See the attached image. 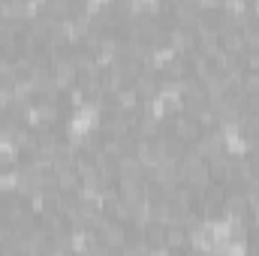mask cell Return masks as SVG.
Returning a JSON list of instances; mask_svg holds the SVG:
<instances>
[{"mask_svg":"<svg viewBox=\"0 0 259 256\" xmlns=\"http://www.w3.org/2000/svg\"><path fill=\"white\" fill-rule=\"evenodd\" d=\"M178 88H181V97H196V94H202L205 88H202V81L196 78L193 72L190 75H184L181 81H178Z\"/></svg>","mask_w":259,"mask_h":256,"instance_id":"18","label":"cell"},{"mask_svg":"<svg viewBox=\"0 0 259 256\" xmlns=\"http://www.w3.org/2000/svg\"><path fill=\"white\" fill-rule=\"evenodd\" d=\"M193 151L208 163V160H214V157H220V154H226V145H223V136H220V130H211V133H205L199 142L193 145Z\"/></svg>","mask_w":259,"mask_h":256,"instance_id":"3","label":"cell"},{"mask_svg":"<svg viewBox=\"0 0 259 256\" xmlns=\"http://www.w3.org/2000/svg\"><path fill=\"white\" fill-rule=\"evenodd\" d=\"M118 178L121 181H142L145 178V166L133 157V154H124L118 160Z\"/></svg>","mask_w":259,"mask_h":256,"instance_id":"6","label":"cell"},{"mask_svg":"<svg viewBox=\"0 0 259 256\" xmlns=\"http://www.w3.org/2000/svg\"><path fill=\"white\" fill-rule=\"evenodd\" d=\"M145 241H148L151 247H166V226L151 223V226L145 229Z\"/></svg>","mask_w":259,"mask_h":256,"instance_id":"17","label":"cell"},{"mask_svg":"<svg viewBox=\"0 0 259 256\" xmlns=\"http://www.w3.org/2000/svg\"><path fill=\"white\" fill-rule=\"evenodd\" d=\"M0 18H3V21H21V24H27L24 0H3V3H0Z\"/></svg>","mask_w":259,"mask_h":256,"instance_id":"9","label":"cell"},{"mask_svg":"<svg viewBox=\"0 0 259 256\" xmlns=\"http://www.w3.org/2000/svg\"><path fill=\"white\" fill-rule=\"evenodd\" d=\"M187 256H202V253H193V250H187Z\"/></svg>","mask_w":259,"mask_h":256,"instance_id":"28","label":"cell"},{"mask_svg":"<svg viewBox=\"0 0 259 256\" xmlns=\"http://www.w3.org/2000/svg\"><path fill=\"white\" fill-rule=\"evenodd\" d=\"M106 217H112V220H118V223H127L130 220V205L118 196V199H112L109 205H106Z\"/></svg>","mask_w":259,"mask_h":256,"instance_id":"14","label":"cell"},{"mask_svg":"<svg viewBox=\"0 0 259 256\" xmlns=\"http://www.w3.org/2000/svg\"><path fill=\"white\" fill-rule=\"evenodd\" d=\"M69 94V106H72V112H78V109H84L91 100H88V94H84V88L81 84H75V88H69L66 91Z\"/></svg>","mask_w":259,"mask_h":256,"instance_id":"19","label":"cell"},{"mask_svg":"<svg viewBox=\"0 0 259 256\" xmlns=\"http://www.w3.org/2000/svg\"><path fill=\"white\" fill-rule=\"evenodd\" d=\"M169 130H172V136H175L181 145H196V142L202 139V130H199V124H196L193 118H187L184 112L169 118Z\"/></svg>","mask_w":259,"mask_h":256,"instance_id":"1","label":"cell"},{"mask_svg":"<svg viewBox=\"0 0 259 256\" xmlns=\"http://www.w3.org/2000/svg\"><path fill=\"white\" fill-rule=\"evenodd\" d=\"M193 121L199 124V130H205V133H211L214 127H220V118H217V112H214L211 106H205V109H202V112L196 115Z\"/></svg>","mask_w":259,"mask_h":256,"instance_id":"15","label":"cell"},{"mask_svg":"<svg viewBox=\"0 0 259 256\" xmlns=\"http://www.w3.org/2000/svg\"><path fill=\"white\" fill-rule=\"evenodd\" d=\"M148 256H175V253H172L169 247H151V253Z\"/></svg>","mask_w":259,"mask_h":256,"instance_id":"25","label":"cell"},{"mask_svg":"<svg viewBox=\"0 0 259 256\" xmlns=\"http://www.w3.org/2000/svg\"><path fill=\"white\" fill-rule=\"evenodd\" d=\"M160 75H166V81H181L184 75H190V66H187V58H175L172 64L166 66Z\"/></svg>","mask_w":259,"mask_h":256,"instance_id":"13","label":"cell"},{"mask_svg":"<svg viewBox=\"0 0 259 256\" xmlns=\"http://www.w3.org/2000/svg\"><path fill=\"white\" fill-rule=\"evenodd\" d=\"M166 247L175 253V250H184L187 247V229H181V226H169L166 229Z\"/></svg>","mask_w":259,"mask_h":256,"instance_id":"12","label":"cell"},{"mask_svg":"<svg viewBox=\"0 0 259 256\" xmlns=\"http://www.w3.org/2000/svg\"><path fill=\"white\" fill-rule=\"evenodd\" d=\"M187 66H190V72H193L199 81H205V78H208V75L214 72V64H211V61H208V58H205V55H202L199 49H196L193 55L187 58Z\"/></svg>","mask_w":259,"mask_h":256,"instance_id":"10","label":"cell"},{"mask_svg":"<svg viewBox=\"0 0 259 256\" xmlns=\"http://www.w3.org/2000/svg\"><path fill=\"white\" fill-rule=\"evenodd\" d=\"M166 39H169V49H172L178 58H184V55L190 58L196 52V33L190 27H178V24H175V27L166 30Z\"/></svg>","mask_w":259,"mask_h":256,"instance_id":"2","label":"cell"},{"mask_svg":"<svg viewBox=\"0 0 259 256\" xmlns=\"http://www.w3.org/2000/svg\"><path fill=\"white\" fill-rule=\"evenodd\" d=\"M223 256H250V241H229Z\"/></svg>","mask_w":259,"mask_h":256,"instance_id":"21","label":"cell"},{"mask_svg":"<svg viewBox=\"0 0 259 256\" xmlns=\"http://www.w3.org/2000/svg\"><path fill=\"white\" fill-rule=\"evenodd\" d=\"M238 91H241L244 97H253V94H259V75H256V72H244V78H241Z\"/></svg>","mask_w":259,"mask_h":256,"instance_id":"20","label":"cell"},{"mask_svg":"<svg viewBox=\"0 0 259 256\" xmlns=\"http://www.w3.org/2000/svg\"><path fill=\"white\" fill-rule=\"evenodd\" d=\"M18 190V169H0V196Z\"/></svg>","mask_w":259,"mask_h":256,"instance_id":"16","label":"cell"},{"mask_svg":"<svg viewBox=\"0 0 259 256\" xmlns=\"http://www.w3.org/2000/svg\"><path fill=\"white\" fill-rule=\"evenodd\" d=\"M106 103H109L112 109H118L121 115H136V109L142 106V97H139V91L130 84V88H124V91H118L115 97H109Z\"/></svg>","mask_w":259,"mask_h":256,"instance_id":"4","label":"cell"},{"mask_svg":"<svg viewBox=\"0 0 259 256\" xmlns=\"http://www.w3.org/2000/svg\"><path fill=\"white\" fill-rule=\"evenodd\" d=\"M241 66H244V72H256L259 75V52H247L244 61H241Z\"/></svg>","mask_w":259,"mask_h":256,"instance_id":"22","label":"cell"},{"mask_svg":"<svg viewBox=\"0 0 259 256\" xmlns=\"http://www.w3.org/2000/svg\"><path fill=\"white\" fill-rule=\"evenodd\" d=\"M133 88L139 91V97H142V100H145V97H157V91H160V75H157V72H151V69H142V72L136 75Z\"/></svg>","mask_w":259,"mask_h":256,"instance_id":"7","label":"cell"},{"mask_svg":"<svg viewBox=\"0 0 259 256\" xmlns=\"http://www.w3.org/2000/svg\"><path fill=\"white\" fill-rule=\"evenodd\" d=\"M250 15H256V18H259V0H256V3H250Z\"/></svg>","mask_w":259,"mask_h":256,"instance_id":"26","label":"cell"},{"mask_svg":"<svg viewBox=\"0 0 259 256\" xmlns=\"http://www.w3.org/2000/svg\"><path fill=\"white\" fill-rule=\"evenodd\" d=\"M244 112H247V115H259V94L244 97Z\"/></svg>","mask_w":259,"mask_h":256,"instance_id":"24","label":"cell"},{"mask_svg":"<svg viewBox=\"0 0 259 256\" xmlns=\"http://www.w3.org/2000/svg\"><path fill=\"white\" fill-rule=\"evenodd\" d=\"M15 106V97H12V88H0V112H9Z\"/></svg>","mask_w":259,"mask_h":256,"instance_id":"23","label":"cell"},{"mask_svg":"<svg viewBox=\"0 0 259 256\" xmlns=\"http://www.w3.org/2000/svg\"><path fill=\"white\" fill-rule=\"evenodd\" d=\"M0 256H18L15 250H0Z\"/></svg>","mask_w":259,"mask_h":256,"instance_id":"27","label":"cell"},{"mask_svg":"<svg viewBox=\"0 0 259 256\" xmlns=\"http://www.w3.org/2000/svg\"><path fill=\"white\" fill-rule=\"evenodd\" d=\"M220 49L235 55V58H244L247 55V39H244V30L241 27H232L226 33H220Z\"/></svg>","mask_w":259,"mask_h":256,"instance_id":"5","label":"cell"},{"mask_svg":"<svg viewBox=\"0 0 259 256\" xmlns=\"http://www.w3.org/2000/svg\"><path fill=\"white\" fill-rule=\"evenodd\" d=\"M36 109H39L42 130H49L55 121H58V115H61V106H58V103H49V100H39V103H36Z\"/></svg>","mask_w":259,"mask_h":256,"instance_id":"11","label":"cell"},{"mask_svg":"<svg viewBox=\"0 0 259 256\" xmlns=\"http://www.w3.org/2000/svg\"><path fill=\"white\" fill-rule=\"evenodd\" d=\"M145 190H148V184H145V181H118V196L127 202L130 208H133V205H139V202L145 199Z\"/></svg>","mask_w":259,"mask_h":256,"instance_id":"8","label":"cell"}]
</instances>
